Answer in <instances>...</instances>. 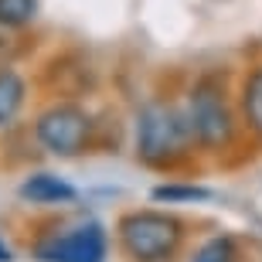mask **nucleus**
<instances>
[{
	"label": "nucleus",
	"instance_id": "7ed1b4c3",
	"mask_svg": "<svg viewBox=\"0 0 262 262\" xmlns=\"http://www.w3.org/2000/svg\"><path fill=\"white\" fill-rule=\"evenodd\" d=\"M119 245L136 262H170L184 242V225L167 211H126L116 222Z\"/></svg>",
	"mask_w": 262,
	"mask_h": 262
},
{
	"label": "nucleus",
	"instance_id": "20e7f679",
	"mask_svg": "<svg viewBox=\"0 0 262 262\" xmlns=\"http://www.w3.org/2000/svg\"><path fill=\"white\" fill-rule=\"evenodd\" d=\"M34 136L51 157H78L92 143V116L75 102H55L34 119Z\"/></svg>",
	"mask_w": 262,
	"mask_h": 262
},
{
	"label": "nucleus",
	"instance_id": "423d86ee",
	"mask_svg": "<svg viewBox=\"0 0 262 262\" xmlns=\"http://www.w3.org/2000/svg\"><path fill=\"white\" fill-rule=\"evenodd\" d=\"M20 198L31 204H68V201H75V187L68 184L65 177L41 170V174H31L20 184Z\"/></svg>",
	"mask_w": 262,
	"mask_h": 262
},
{
	"label": "nucleus",
	"instance_id": "f03ea898",
	"mask_svg": "<svg viewBox=\"0 0 262 262\" xmlns=\"http://www.w3.org/2000/svg\"><path fill=\"white\" fill-rule=\"evenodd\" d=\"M187 123L194 129L198 146L204 150H225L235 140V109L225 96V82L218 75H201L187 92L184 102Z\"/></svg>",
	"mask_w": 262,
	"mask_h": 262
},
{
	"label": "nucleus",
	"instance_id": "0eeeda50",
	"mask_svg": "<svg viewBox=\"0 0 262 262\" xmlns=\"http://www.w3.org/2000/svg\"><path fill=\"white\" fill-rule=\"evenodd\" d=\"M28 99V82L14 68H0V129L10 126Z\"/></svg>",
	"mask_w": 262,
	"mask_h": 262
},
{
	"label": "nucleus",
	"instance_id": "1a4fd4ad",
	"mask_svg": "<svg viewBox=\"0 0 262 262\" xmlns=\"http://www.w3.org/2000/svg\"><path fill=\"white\" fill-rule=\"evenodd\" d=\"M38 17V0H0V24L4 28H24Z\"/></svg>",
	"mask_w": 262,
	"mask_h": 262
},
{
	"label": "nucleus",
	"instance_id": "f8f14e48",
	"mask_svg": "<svg viewBox=\"0 0 262 262\" xmlns=\"http://www.w3.org/2000/svg\"><path fill=\"white\" fill-rule=\"evenodd\" d=\"M0 262H10V252L4 249V245H0Z\"/></svg>",
	"mask_w": 262,
	"mask_h": 262
},
{
	"label": "nucleus",
	"instance_id": "6e6552de",
	"mask_svg": "<svg viewBox=\"0 0 262 262\" xmlns=\"http://www.w3.org/2000/svg\"><path fill=\"white\" fill-rule=\"evenodd\" d=\"M242 119L262 140V65H255L242 82Z\"/></svg>",
	"mask_w": 262,
	"mask_h": 262
},
{
	"label": "nucleus",
	"instance_id": "39448f33",
	"mask_svg": "<svg viewBox=\"0 0 262 262\" xmlns=\"http://www.w3.org/2000/svg\"><path fill=\"white\" fill-rule=\"evenodd\" d=\"M41 262H106V232L99 222H85L65 235H51L38 245Z\"/></svg>",
	"mask_w": 262,
	"mask_h": 262
},
{
	"label": "nucleus",
	"instance_id": "f257e3e1",
	"mask_svg": "<svg viewBox=\"0 0 262 262\" xmlns=\"http://www.w3.org/2000/svg\"><path fill=\"white\" fill-rule=\"evenodd\" d=\"M194 129L187 123L184 106L170 102H150L136 113V129H133V146L136 157L146 167H177L191 150H194Z\"/></svg>",
	"mask_w": 262,
	"mask_h": 262
},
{
	"label": "nucleus",
	"instance_id": "9d476101",
	"mask_svg": "<svg viewBox=\"0 0 262 262\" xmlns=\"http://www.w3.org/2000/svg\"><path fill=\"white\" fill-rule=\"evenodd\" d=\"M191 262H238V249L228 235H218V238H208Z\"/></svg>",
	"mask_w": 262,
	"mask_h": 262
},
{
	"label": "nucleus",
	"instance_id": "9b49d317",
	"mask_svg": "<svg viewBox=\"0 0 262 262\" xmlns=\"http://www.w3.org/2000/svg\"><path fill=\"white\" fill-rule=\"evenodd\" d=\"M157 201H194V198H204L201 187H157L154 191Z\"/></svg>",
	"mask_w": 262,
	"mask_h": 262
}]
</instances>
